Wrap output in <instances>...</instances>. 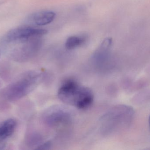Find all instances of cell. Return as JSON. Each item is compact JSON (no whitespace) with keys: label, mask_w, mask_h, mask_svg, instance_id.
<instances>
[{"label":"cell","mask_w":150,"mask_h":150,"mask_svg":"<svg viewBox=\"0 0 150 150\" xmlns=\"http://www.w3.org/2000/svg\"><path fill=\"white\" fill-rule=\"evenodd\" d=\"M4 147H5V144L0 142V150L3 149Z\"/></svg>","instance_id":"cell-12"},{"label":"cell","mask_w":150,"mask_h":150,"mask_svg":"<svg viewBox=\"0 0 150 150\" xmlns=\"http://www.w3.org/2000/svg\"><path fill=\"white\" fill-rule=\"evenodd\" d=\"M51 146H52L51 143L49 141H47L40 144L36 149L39 150H48L51 149Z\"/></svg>","instance_id":"cell-11"},{"label":"cell","mask_w":150,"mask_h":150,"mask_svg":"<svg viewBox=\"0 0 150 150\" xmlns=\"http://www.w3.org/2000/svg\"><path fill=\"white\" fill-rule=\"evenodd\" d=\"M47 33L45 29H38L30 26H22L12 29L2 38L4 44H15L24 42L36 37H42Z\"/></svg>","instance_id":"cell-3"},{"label":"cell","mask_w":150,"mask_h":150,"mask_svg":"<svg viewBox=\"0 0 150 150\" xmlns=\"http://www.w3.org/2000/svg\"><path fill=\"white\" fill-rule=\"evenodd\" d=\"M134 115L132 107L121 105L113 108L105 115V121L112 129L126 127L132 120Z\"/></svg>","instance_id":"cell-4"},{"label":"cell","mask_w":150,"mask_h":150,"mask_svg":"<svg viewBox=\"0 0 150 150\" xmlns=\"http://www.w3.org/2000/svg\"><path fill=\"white\" fill-rule=\"evenodd\" d=\"M40 78L41 75L38 72L25 73L5 89L3 94L4 98L10 102L20 99L37 86Z\"/></svg>","instance_id":"cell-2"},{"label":"cell","mask_w":150,"mask_h":150,"mask_svg":"<svg viewBox=\"0 0 150 150\" xmlns=\"http://www.w3.org/2000/svg\"><path fill=\"white\" fill-rule=\"evenodd\" d=\"M1 50H0V56H1Z\"/></svg>","instance_id":"cell-14"},{"label":"cell","mask_w":150,"mask_h":150,"mask_svg":"<svg viewBox=\"0 0 150 150\" xmlns=\"http://www.w3.org/2000/svg\"><path fill=\"white\" fill-rule=\"evenodd\" d=\"M56 14L48 11H40L33 13L29 16V20L37 26H45L52 23L55 18Z\"/></svg>","instance_id":"cell-7"},{"label":"cell","mask_w":150,"mask_h":150,"mask_svg":"<svg viewBox=\"0 0 150 150\" xmlns=\"http://www.w3.org/2000/svg\"><path fill=\"white\" fill-rule=\"evenodd\" d=\"M149 128L150 129V116L149 117Z\"/></svg>","instance_id":"cell-13"},{"label":"cell","mask_w":150,"mask_h":150,"mask_svg":"<svg viewBox=\"0 0 150 150\" xmlns=\"http://www.w3.org/2000/svg\"><path fill=\"white\" fill-rule=\"evenodd\" d=\"M58 96L65 104L82 110L89 108L93 101L92 92L72 79L65 80L62 84L58 90Z\"/></svg>","instance_id":"cell-1"},{"label":"cell","mask_w":150,"mask_h":150,"mask_svg":"<svg viewBox=\"0 0 150 150\" xmlns=\"http://www.w3.org/2000/svg\"><path fill=\"white\" fill-rule=\"evenodd\" d=\"M18 44L11 52L10 56L15 61L23 62L33 57L39 51L42 44L41 37H36Z\"/></svg>","instance_id":"cell-5"},{"label":"cell","mask_w":150,"mask_h":150,"mask_svg":"<svg viewBox=\"0 0 150 150\" xmlns=\"http://www.w3.org/2000/svg\"><path fill=\"white\" fill-rule=\"evenodd\" d=\"M88 37L85 34L75 35L68 38L66 42V47L71 50L83 45L87 41Z\"/></svg>","instance_id":"cell-10"},{"label":"cell","mask_w":150,"mask_h":150,"mask_svg":"<svg viewBox=\"0 0 150 150\" xmlns=\"http://www.w3.org/2000/svg\"><path fill=\"white\" fill-rule=\"evenodd\" d=\"M17 126L14 119H9L0 123V142L11 136Z\"/></svg>","instance_id":"cell-8"},{"label":"cell","mask_w":150,"mask_h":150,"mask_svg":"<svg viewBox=\"0 0 150 150\" xmlns=\"http://www.w3.org/2000/svg\"><path fill=\"white\" fill-rule=\"evenodd\" d=\"M112 38H107L104 39L93 55L96 60L103 61L105 60L112 46Z\"/></svg>","instance_id":"cell-9"},{"label":"cell","mask_w":150,"mask_h":150,"mask_svg":"<svg viewBox=\"0 0 150 150\" xmlns=\"http://www.w3.org/2000/svg\"><path fill=\"white\" fill-rule=\"evenodd\" d=\"M69 115L67 112L60 108H54L47 112L46 122L48 125L58 126L68 120Z\"/></svg>","instance_id":"cell-6"}]
</instances>
